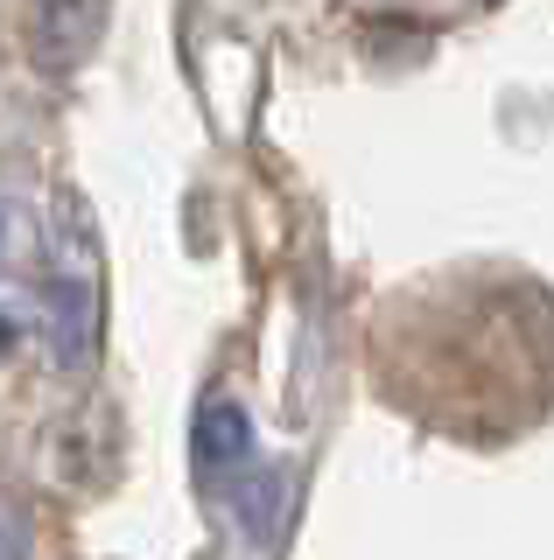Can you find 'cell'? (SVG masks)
Masks as SVG:
<instances>
[{
    "instance_id": "cell-1",
    "label": "cell",
    "mask_w": 554,
    "mask_h": 560,
    "mask_svg": "<svg viewBox=\"0 0 554 560\" xmlns=\"http://www.w3.org/2000/svg\"><path fill=\"white\" fill-rule=\"evenodd\" d=\"M189 455H197V477L211 490H224L232 477H246V469H253L246 413H239L232 399H204V407H197V434H189Z\"/></svg>"
},
{
    "instance_id": "cell-2",
    "label": "cell",
    "mask_w": 554,
    "mask_h": 560,
    "mask_svg": "<svg viewBox=\"0 0 554 560\" xmlns=\"http://www.w3.org/2000/svg\"><path fill=\"white\" fill-rule=\"evenodd\" d=\"M0 560H28V525L14 518V504H0Z\"/></svg>"
}]
</instances>
